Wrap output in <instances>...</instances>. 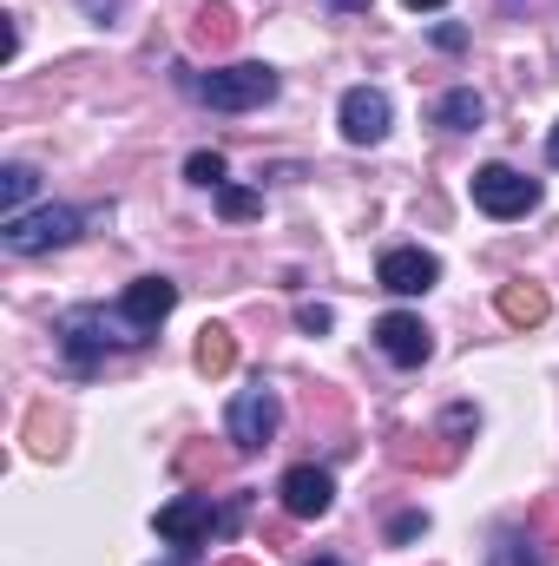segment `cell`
Wrapping results in <instances>:
<instances>
[{
    "label": "cell",
    "mask_w": 559,
    "mask_h": 566,
    "mask_svg": "<svg viewBox=\"0 0 559 566\" xmlns=\"http://www.w3.org/2000/svg\"><path fill=\"white\" fill-rule=\"evenodd\" d=\"M277 86L283 80L264 66V60H238V66H218V73L191 80V93H198L211 113H257V106L277 99Z\"/></svg>",
    "instance_id": "1"
},
{
    "label": "cell",
    "mask_w": 559,
    "mask_h": 566,
    "mask_svg": "<svg viewBox=\"0 0 559 566\" xmlns=\"http://www.w3.org/2000/svg\"><path fill=\"white\" fill-rule=\"evenodd\" d=\"M80 231H86V211H73V205H33V211H20V218H0V244H7L13 258L60 251V244H73Z\"/></svg>",
    "instance_id": "2"
},
{
    "label": "cell",
    "mask_w": 559,
    "mask_h": 566,
    "mask_svg": "<svg viewBox=\"0 0 559 566\" xmlns=\"http://www.w3.org/2000/svg\"><path fill=\"white\" fill-rule=\"evenodd\" d=\"M60 343H66V356L73 363H93V356H106V349H133V343H145L139 329L113 310H73L66 323H60Z\"/></svg>",
    "instance_id": "3"
},
{
    "label": "cell",
    "mask_w": 559,
    "mask_h": 566,
    "mask_svg": "<svg viewBox=\"0 0 559 566\" xmlns=\"http://www.w3.org/2000/svg\"><path fill=\"white\" fill-rule=\"evenodd\" d=\"M283 422V402L277 389H238L231 396V416H224V428H231V441H238V454H257V448H271V434H277Z\"/></svg>",
    "instance_id": "4"
},
{
    "label": "cell",
    "mask_w": 559,
    "mask_h": 566,
    "mask_svg": "<svg viewBox=\"0 0 559 566\" xmlns=\"http://www.w3.org/2000/svg\"><path fill=\"white\" fill-rule=\"evenodd\" d=\"M474 205L487 218H527L540 205V185L527 171H514V165H481L474 171Z\"/></svg>",
    "instance_id": "5"
},
{
    "label": "cell",
    "mask_w": 559,
    "mask_h": 566,
    "mask_svg": "<svg viewBox=\"0 0 559 566\" xmlns=\"http://www.w3.org/2000/svg\"><path fill=\"white\" fill-rule=\"evenodd\" d=\"M336 119H342V139H349V145H382V139H389L395 106H389V93H382V86H349V93H342V106H336Z\"/></svg>",
    "instance_id": "6"
},
{
    "label": "cell",
    "mask_w": 559,
    "mask_h": 566,
    "mask_svg": "<svg viewBox=\"0 0 559 566\" xmlns=\"http://www.w3.org/2000/svg\"><path fill=\"white\" fill-rule=\"evenodd\" d=\"M434 277H441V258L421 251V244H395V251H382V264H376V283L395 290V296H421V290H434Z\"/></svg>",
    "instance_id": "7"
},
{
    "label": "cell",
    "mask_w": 559,
    "mask_h": 566,
    "mask_svg": "<svg viewBox=\"0 0 559 566\" xmlns=\"http://www.w3.org/2000/svg\"><path fill=\"white\" fill-rule=\"evenodd\" d=\"M376 349H382L389 363H402V369H421V363H428V349H434V336H428V323H421V316L389 310V316L376 323Z\"/></svg>",
    "instance_id": "8"
},
{
    "label": "cell",
    "mask_w": 559,
    "mask_h": 566,
    "mask_svg": "<svg viewBox=\"0 0 559 566\" xmlns=\"http://www.w3.org/2000/svg\"><path fill=\"white\" fill-rule=\"evenodd\" d=\"M171 303H178V283H171V277H139V283H126L119 316H126L139 336H158V323L171 316Z\"/></svg>",
    "instance_id": "9"
},
{
    "label": "cell",
    "mask_w": 559,
    "mask_h": 566,
    "mask_svg": "<svg viewBox=\"0 0 559 566\" xmlns=\"http://www.w3.org/2000/svg\"><path fill=\"white\" fill-rule=\"evenodd\" d=\"M277 494H283V507H289L296 521H323V514H329V501H336V481H329L323 468H309V461H303V468H289V474L277 481Z\"/></svg>",
    "instance_id": "10"
},
{
    "label": "cell",
    "mask_w": 559,
    "mask_h": 566,
    "mask_svg": "<svg viewBox=\"0 0 559 566\" xmlns=\"http://www.w3.org/2000/svg\"><path fill=\"white\" fill-rule=\"evenodd\" d=\"M158 534H165V541H178V547H198V541H211V534H218L211 494H184V501L158 507Z\"/></svg>",
    "instance_id": "11"
},
{
    "label": "cell",
    "mask_w": 559,
    "mask_h": 566,
    "mask_svg": "<svg viewBox=\"0 0 559 566\" xmlns=\"http://www.w3.org/2000/svg\"><path fill=\"white\" fill-rule=\"evenodd\" d=\"M434 119H441L447 133H474V126L487 119V99H481L474 86H454V93H441V106H434Z\"/></svg>",
    "instance_id": "12"
},
{
    "label": "cell",
    "mask_w": 559,
    "mask_h": 566,
    "mask_svg": "<svg viewBox=\"0 0 559 566\" xmlns=\"http://www.w3.org/2000/svg\"><path fill=\"white\" fill-rule=\"evenodd\" d=\"M33 191H40V171L33 165H0V211L7 218L33 211Z\"/></svg>",
    "instance_id": "13"
},
{
    "label": "cell",
    "mask_w": 559,
    "mask_h": 566,
    "mask_svg": "<svg viewBox=\"0 0 559 566\" xmlns=\"http://www.w3.org/2000/svg\"><path fill=\"white\" fill-rule=\"evenodd\" d=\"M500 316L520 323V329H527V323H547V290H534V283H507V290H500Z\"/></svg>",
    "instance_id": "14"
},
{
    "label": "cell",
    "mask_w": 559,
    "mask_h": 566,
    "mask_svg": "<svg viewBox=\"0 0 559 566\" xmlns=\"http://www.w3.org/2000/svg\"><path fill=\"white\" fill-rule=\"evenodd\" d=\"M487 566H547V554L527 541V534H494V547H487Z\"/></svg>",
    "instance_id": "15"
},
{
    "label": "cell",
    "mask_w": 559,
    "mask_h": 566,
    "mask_svg": "<svg viewBox=\"0 0 559 566\" xmlns=\"http://www.w3.org/2000/svg\"><path fill=\"white\" fill-rule=\"evenodd\" d=\"M231 363H238V349H231V329H204V343H198V369L224 376Z\"/></svg>",
    "instance_id": "16"
},
{
    "label": "cell",
    "mask_w": 559,
    "mask_h": 566,
    "mask_svg": "<svg viewBox=\"0 0 559 566\" xmlns=\"http://www.w3.org/2000/svg\"><path fill=\"white\" fill-rule=\"evenodd\" d=\"M218 211H224V218H257L264 198H257L251 185H218Z\"/></svg>",
    "instance_id": "17"
},
{
    "label": "cell",
    "mask_w": 559,
    "mask_h": 566,
    "mask_svg": "<svg viewBox=\"0 0 559 566\" xmlns=\"http://www.w3.org/2000/svg\"><path fill=\"white\" fill-rule=\"evenodd\" d=\"M184 178L204 185V191H218V185H224V158H218V151H191V158H184Z\"/></svg>",
    "instance_id": "18"
},
{
    "label": "cell",
    "mask_w": 559,
    "mask_h": 566,
    "mask_svg": "<svg viewBox=\"0 0 559 566\" xmlns=\"http://www.w3.org/2000/svg\"><path fill=\"white\" fill-rule=\"evenodd\" d=\"M296 323H303V329L316 336V329H329L336 316H329V303H303V310H296Z\"/></svg>",
    "instance_id": "19"
},
{
    "label": "cell",
    "mask_w": 559,
    "mask_h": 566,
    "mask_svg": "<svg viewBox=\"0 0 559 566\" xmlns=\"http://www.w3.org/2000/svg\"><path fill=\"white\" fill-rule=\"evenodd\" d=\"M415 534H428V514H402V521L389 527V541H415Z\"/></svg>",
    "instance_id": "20"
},
{
    "label": "cell",
    "mask_w": 559,
    "mask_h": 566,
    "mask_svg": "<svg viewBox=\"0 0 559 566\" xmlns=\"http://www.w3.org/2000/svg\"><path fill=\"white\" fill-rule=\"evenodd\" d=\"M323 7H336V13H369V0H323Z\"/></svg>",
    "instance_id": "21"
},
{
    "label": "cell",
    "mask_w": 559,
    "mask_h": 566,
    "mask_svg": "<svg viewBox=\"0 0 559 566\" xmlns=\"http://www.w3.org/2000/svg\"><path fill=\"white\" fill-rule=\"evenodd\" d=\"M86 13H119V0H86Z\"/></svg>",
    "instance_id": "22"
},
{
    "label": "cell",
    "mask_w": 559,
    "mask_h": 566,
    "mask_svg": "<svg viewBox=\"0 0 559 566\" xmlns=\"http://www.w3.org/2000/svg\"><path fill=\"white\" fill-rule=\"evenodd\" d=\"M402 7H415V13H434V7H447V0H402Z\"/></svg>",
    "instance_id": "23"
},
{
    "label": "cell",
    "mask_w": 559,
    "mask_h": 566,
    "mask_svg": "<svg viewBox=\"0 0 559 566\" xmlns=\"http://www.w3.org/2000/svg\"><path fill=\"white\" fill-rule=\"evenodd\" d=\"M547 158H553V165H559V126H553V133H547Z\"/></svg>",
    "instance_id": "24"
},
{
    "label": "cell",
    "mask_w": 559,
    "mask_h": 566,
    "mask_svg": "<svg viewBox=\"0 0 559 566\" xmlns=\"http://www.w3.org/2000/svg\"><path fill=\"white\" fill-rule=\"evenodd\" d=\"M316 566H342V560H316Z\"/></svg>",
    "instance_id": "25"
}]
</instances>
